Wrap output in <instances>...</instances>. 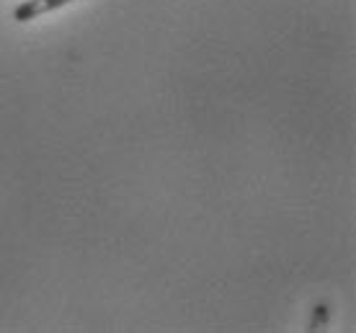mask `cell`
I'll use <instances>...</instances> for the list:
<instances>
[{"instance_id":"cell-1","label":"cell","mask_w":356,"mask_h":333,"mask_svg":"<svg viewBox=\"0 0 356 333\" xmlns=\"http://www.w3.org/2000/svg\"><path fill=\"white\" fill-rule=\"evenodd\" d=\"M67 3H75V0H26V3H21L13 13L18 24H24V21H31V18H39L42 13H49V10H57L67 6Z\"/></svg>"}]
</instances>
